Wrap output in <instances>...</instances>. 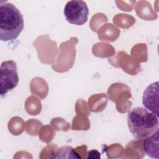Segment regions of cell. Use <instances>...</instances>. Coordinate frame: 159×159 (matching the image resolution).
Returning <instances> with one entry per match:
<instances>
[{"label": "cell", "mask_w": 159, "mask_h": 159, "mask_svg": "<svg viewBox=\"0 0 159 159\" xmlns=\"http://www.w3.org/2000/svg\"><path fill=\"white\" fill-rule=\"evenodd\" d=\"M24 27L23 16L11 2L0 4V40L9 42L16 40Z\"/></svg>", "instance_id": "obj_2"}, {"label": "cell", "mask_w": 159, "mask_h": 159, "mask_svg": "<svg viewBox=\"0 0 159 159\" xmlns=\"http://www.w3.org/2000/svg\"><path fill=\"white\" fill-rule=\"evenodd\" d=\"M142 104L145 108L158 116V81L146 88L142 96Z\"/></svg>", "instance_id": "obj_5"}, {"label": "cell", "mask_w": 159, "mask_h": 159, "mask_svg": "<svg viewBox=\"0 0 159 159\" xmlns=\"http://www.w3.org/2000/svg\"><path fill=\"white\" fill-rule=\"evenodd\" d=\"M19 81L16 63L11 60L2 62L0 69V94L2 97L14 89Z\"/></svg>", "instance_id": "obj_3"}, {"label": "cell", "mask_w": 159, "mask_h": 159, "mask_svg": "<svg viewBox=\"0 0 159 159\" xmlns=\"http://www.w3.org/2000/svg\"><path fill=\"white\" fill-rule=\"evenodd\" d=\"M158 129L150 135L145 137L142 144V150L145 154L152 158H159Z\"/></svg>", "instance_id": "obj_6"}, {"label": "cell", "mask_w": 159, "mask_h": 159, "mask_svg": "<svg viewBox=\"0 0 159 159\" xmlns=\"http://www.w3.org/2000/svg\"><path fill=\"white\" fill-rule=\"evenodd\" d=\"M53 158H81L80 155L74 148L69 146H63L58 148L52 153Z\"/></svg>", "instance_id": "obj_7"}, {"label": "cell", "mask_w": 159, "mask_h": 159, "mask_svg": "<svg viewBox=\"0 0 159 159\" xmlns=\"http://www.w3.org/2000/svg\"><path fill=\"white\" fill-rule=\"evenodd\" d=\"M158 116L143 107L132 108L127 114V125L135 139H144L158 129Z\"/></svg>", "instance_id": "obj_1"}, {"label": "cell", "mask_w": 159, "mask_h": 159, "mask_svg": "<svg viewBox=\"0 0 159 159\" xmlns=\"http://www.w3.org/2000/svg\"><path fill=\"white\" fill-rule=\"evenodd\" d=\"M64 16L70 24L82 25L88 19L89 8L86 2L81 0L68 1L64 7Z\"/></svg>", "instance_id": "obj_4"}]
</instances>
